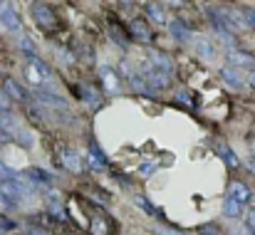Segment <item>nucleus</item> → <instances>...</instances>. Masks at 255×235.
<instances>
[{
  "label": "nucleus",
  "instance_id": "nucleus-1",
  "mask_svg": "<svg viewBox=\"0 0 255 235\" xmlns=\"http://www.w3.org/2000/svg\"><path fill=\"white\" fill-rule=\"evenodd\" d=\"M25 77L30 79L35 87H40V84H45L47 79L52 77V72H50V67H47L40 57H30V62H27V67H25Z\"/></svg>",
  "mask_w": 255,
  "mask_h": 235
},
{
  "label": "nucleus",
  "instance_id": "nucleus-2",
  "mask_svg": "<svg viewBox=\"0 0 255 235\" xmlns=\"http://www.w3.org/2000/svg\"><path fill=\"white\" fill-rule=\"evenodd\" d=\"M226 60H228V67L243 72V70H255V55L251 52H243V50H228L226 52Z\"/></svg>",
  "mask_w": 255,
  "mask_h": 235
},
{
  "label": "nucleus",
  "instance_id": "nucleus-3",
  "mask_svg": "<svg viewBox=\"0 0 255 235\" xmlns=\"http://www.w3.org/2000/svg\"><path fill=\"white\" fill-rule=\"evenodd\" d=\"M191 47H193V52H196L201 60H206V62H213V60L218 57V45L211 42V40H206V37H193V40H191Z\"/></svg>",
  "mask_w": 255,
  "mask_h": 235
},
{
  "label": "nucleus",
  "instance_id": "nucleus-4",
  "mask_svg": "<svg viewBox=\"0 0 255 235\" xmlns=\"http://www.w3.org/2000/svg\"><path fill=\"white\" fill-rule=\"evenodd\" d=\"M32 20H35L40 27H45V30H52V27L57 25V15H55L47 5H42V2H35V5H32Z\"/></svg>",
  "mask_w": 255,
  "mask_h": 235
},
{
  "label": "nucleus",
  "instance_id": "nucleus-5",
  "mask_svg": "<svg viewBox=\"0 0 255 235\" xmlns=\"http://www.w3.org/2000/svg\"><path fill=\"white\" fill-rule=\"evenodd\" d=\"M0 25L5 30H10V32L20 30V15H17L12 2H0Z\"/></svg>",
  "mask_w": 255,
  "mask_h": 235
},
{
  "label": "nucleus",
  "instance_id": "nucleus-6",
  "mask_svg": "<svg viewBox=\"0 0 255 235\" xmlns=\"http://www.w3.org/2000/svg\"><path fill=\"white\" fill-rule=\"evenodd\" d=\"M221 15H223V22H226V27H228V32H246L248 30V22H246V17H243V12L241 10H221Z\"/></svg>",
  "mask_w": 255,
  "mask_h": 235
},
{
  "label": "nucleus",
  "instance_id": "nucleus-7",
  "mask_svg": "<svg viewBox=\"0 0 255 235\" xmlns=\"http://www.w3.org/2000/svg\"><path fill=\"white\" fill-rule=\"evenodd\" d=\"M146 62H149L151 67H156L159 72L173 77V62H171L169 55H164V52H149V60H146Z\"/></svg>",
  "mask_w": 255,
  "mask_h": 235
},
{
  "label": "nucleus",
  "instance_id": "nucleus-8",
  "mask_svg": "<svg viewBox=\"0 0 255 235\" xmlns=\"http://www.w3.org/2000/svg\"><path fill=\"white\" fill-rule=\"evenodd\" d=\"M60 158H62V163H65V168H67V171H72V173H82L85 161H82V156H80L75 149H62Z\"/></svg>",
  "mask_w": 255,
  "mask_h": 235
},
{
  "label": "nucleus",
  "instance_id": "nucleus-9",
  "mask_svg": "<svg viewBox=\"0 0 255 235\" xmlns=\"http://www.w3.org/2000/svg\"><path fill=\"white\" fill-rule=\"evenodd\" d=\"M99 79H102L107 94H117V92H119V77H117V72H114L112 67H107V65L99 67Z\"/></svg>",
  "mask_w": 255,
  "mask_h": 235
},
{
  "label": "nucleus",
  "instance_id": "nucleus-10",
  "mask_svg": "<svg viewBox=\"0 0 255 235\" xmlns=\"http://www.w3.org/2000/svg\"><path fill=\"white\" fill-rule=\"evenodd\" d=\"M221 79L228 84V87H233V89H243L246 87V79H243V72H238V70H233V67H221Z\"/></svg>",
  "mask_w": 255,
  "mask_h": 235
},
{
  "label": "nucleus",
  "instance_id": "nucleus-11",
  "mask_svg": "<svg viewBox=\"0 0 255 235\" xmlns=\"http://www.w3.org/2000/svg\"><path fill=\"white\" fill-rule=\"evenodd\" d=\"M129 30H131V37L139 40V42H151L154 40V32H151V27L144 20H131Z\"/></svg>",
  "mask_w": 255,
  "mask_h": 235
},
{
  "label": "nucleus",
  "instance_id": "nucleus-12",
  "mask_svg": "<svg viewBox=\"0 0 255 235\" xmlns=\"http://www.w3.org/2000/svg\"><path fill=\"white\" fill-rule=\"evenodd\" d=\"M45 203H47V211H50L57 221H65V218H67V213H65V208H62V198H60L57 191H50V193L45 196Z\"/></svg>",
  "mask_w": 255,
  "mask_h": 235
},
{
  "label": "nucleus",
  "instance_id": "nucleus-13",
  "mask_svg": "<svg viewBox=\"0 0 255 235\" xmlns=\"http://www.w3.org/2000/svg\"><path fill=\"white\" fill-rule=\"evenodd\" d=\"M169 32L176 42H191V40H193V37H191V30H188V25H186L183 20H171Z\"/></svg>",
  "mask_w": 255,
  "mask_h": 235
},
{
  "label": "nucleus",
  "instance_id": "nucleus-14",
  "mask_svg": "<svg viewBox=\"0 0 255 235\" xmlns=\"http://www.w3.org/2000/svg\"><path fill=\"white\" fill-rule=\"evenodd\" d=\"M87 161H89V166H92L94 171H107V168H109V161L104 158L102 149H99L97 144H92V146H89V151H87Z\"/></svg>",
  "mask_w": 255,
  "mask_h": 235
},
{
  "label": "nucleus",
  "instance_id": "nucleus-15",
  "mask_svg": "<svg viewBox=\"0 0 255 235\" xmlns=\"http://www.w3.org/2000/svg\"><path fill=\"white\" fill-rule=\"evenodd\" d=\"M228 198L238 201V203H248L251 201V188L243 183V181H233L228 186Z\"/></svg>",
  "mask_w": 255,
  "mask_h": 235
},
{
  "label": "nucleus",
  "instance_id": "nucleus-16",
  "mask_svg": "<svg viewBox=\"0 0 255 235\" xmlns=\"http://www.w3.org/2000/svg\"><path fill=\"white\" fill-rule=\"evenodd\" d=\"M144 10H146V17H149L151 22H156V25H166V7H164L161 2H146Z\"/></svg>",
  "mask_w": 255,
  "mask_h": 235
},
{
  "label": "nucleus",
  "instance_id": "nucleus-17",
  "mask_svg": "<svg viewBox=\"0 0 255 235\" xmlns=\"http://www.w3.org/2000/svg\"><path fill=\"white\" fill-rule=\"evenodd\" d=\"M2 92H5L10 99H17V102H25V99H27L25 89H22V87H20V84H17V82H15L12 77L5 79V84H2Z\"/></svg>",
  "mask_w": 255,
  "mask_h": 235
},
{
  "label": "nucleus",
  "instance_id": "nucleus-18",
  "mask_svg": "<svg viewBox=\"0 0 255 235\" xmlns=\"http://www.w3.org/2000/svg\"><path fill=\"white\" fill-rule=\"evenodd\" d=\"M35 97H37L40 102L50 104V107H60V109H67V102H65L62 97H57V94H50V92H45V89H37V92H35Z\"/></svg>",
  "mask_w": 255,
  "mask_h": 235
},
{
  "label": "nucleus",
  "instance_id": "nucleus-19",
  "mask_svg": "<svg viewBox=\"0 0 255 235\" xmlns=\"http://www.w3.org/2000/svg\"><path fill=\"white\" fill-rule=\"evenodd\" d=\"M223 216L226 218H241L243 216V203H238L233 198H226L223 201Z\"/></svg>",
  "mask_w": 255,
  "mask_h": 235
},
{
  "label": "nucleus",
  "instance_id": "nucleus-20",
  "mask_svg": "<svg viewBox=\"0 0 255 235\" xmlns=\"http://www.w3.org/2000/svg\"><path fill=\"white\" fill-rule=\"evenodd\" d=\"M218 156L223 158L226 166H231V168H238V163H241V158L236 156V151L231 146H226V144H218Z\"/></svg>",
  "mask_w": 255,
  "mask_h": 235
},
{
  "label": "nucleus",
  "instance_id": "nucleus-21",
  "mask_svg": "<svg viewBox=\"0 0 255 235\" xmlns=\"http://www.w3.org/2000/svg\"><path fill=\"white\" fill-rule=\"evenodd\" d=\"M129 84H131V89H136V92H141V94H149V97L156 94V92L146 84V79L141 77V75H129Z\"/></svg>",
  "mask_w": 255,
  "mask_h": 235
},
{
  "label": "nucleus",
  "instance_id": "nucleus-22",
  "mask_svg": "<svg viewBox=\"0 0 255 235\" xmlns=\"http://www.w3.org/2000/svg\"><path fill=\"white\" fill-rule=\"evenodd\" d=\"M156 168H159V166H156L154 161H144V163H139V168H136V171H139V176H141V178H151V176L156 173Z\"/></svg>",
  "mask_w": 255,
  "mask_h": 235
},
{
  "label": "nucleus",
  "instance_id": "nucleus-23",
  "mask_svg": "<svg viewBox=\"0 0 255 235\" xmlns=\"http://www.w3.org/2000/svg\"><path fill=\"white\" fill-rule=\"evenodd\" d=\"M82 97H85V102L89 107H99V94H97L94 87H85V89H82Z\"/></svg>",
  "mask_w": 255,
  "mask_h": 235
},
{
  "label": "nucleus",
  "instance_id": "nucleus-24",
  "mask_svg": "<svg viewBox=\"0 0 255 235\" xmlns=\"http://www.w3.org/2000/svg\"><path fill=\"white\" fill-rule=\"evenodd\" d=\"M20 47H22V52H25L27 57H35V52H37L30 37H20Z\"/></svg>",
  "mask_w": 255,
  "mask_h": 235
},
{
  "label": "nucleus",
  "instance_id": "nucleus-25",
  "mask_svg": "<svg viewBox=\"0 0 255 235\" xmlns=\"http://www.w3.org/2000/svg\"><path fill=\"white\" fill-rule=\"evenodd\" d=\"M134 206L144 208V213H146V216H159V211H154V206H149V203H146L141 196H139V198H134Z\"/></svg>",
  "mask_w": 255,
  "mask_h": 235
},
{
  "label": "nucleus",
  "instance_id": "nucleus-26",
  "mask_svg": "<svg viewBox=\"0 0 255 235\" xmlns=\"http://www.w3.org/2000/svg\"><path fill=\"white\" fill-rule=\"evenodd\" d=\"M198 233L201 235H221V228H218L216 223H208V226H201Z\"/></svg>",
  "mask_w": 255,
  "mask_h": 235
},
{
  "label": "nucleus",
  "instance_id": "nucleus-27",
  "mask_svg": "<svg viewBox=\"0 0 255 235\" xmlns=\"http://www.w3.org/2000/svg\"><path fill=\"white\" fill-rule=\"evenodd\" d=\"M7 112H10V97L0 92V114H7Z\"/></svg>",
  "mask_w": 255,
  "mask_h": 235
},
{
  "label": "nucleus",
  "instance_id": "nucleus-28",
  "mask_svg": "<svg viewBox=\"0 0 255 235\" xmlns=\"http://www.w3.org/2000/svg\"><path fill=\"white\" fill-rule=\"evenodd\" d=\"M243 17L248 22V30H255V10H243Z\"/></svg>",
  "mask_w": 255,
  "mask_h": 235
},
{
  "label": "nucleus",
  "instance_id": "nucleus-29",
  "mask_svg": "<svg viewBox=\"0 0 255 235\" xmlns=\"http://www.w3.org/2000/svg\"><path fill=\"white\" fill-rule=\"evenodd\" d=\"M92 231H94V235H107V228L102 221H92Z\"/></svg>",
  "mask_w": 255,
  "mask_h": 235
},
{
  "label": "nucleus",
  "instance_id": "nucleus-30",
  "mask_svg": "<svg viewBox=\"0 0 255 235\" xmlns=\"http://www.w3.org/2000/svg\"><path fill=\"white\" fill-rule=\"evenodd\" d=\"M246 223H248V228L255 233V208L253 211H248V216H246Z\"/></svg>",
  "mask_w": 255,
  "mask_h": 235
},
{
  "label": "nucleus",
  "instance_id": "nucleus-31",
  "mask_svg": "<svg viewBox=\"0 0 255 235\" xmlns=\"http://www.w3.org/2000/svg\"><path fill=\"white\" fill-rule=\"evenodd\" d=\"M178 102H183V104H191V97H188L186 92H181V94H178Z\"/></svg>",
  "mask_w": 255,
  "mask_h": 235
},
{
  "label": "nucleus",
  "instance_id": "nucleus-32",
  "mask_svg": "<svg viewBox=\"0 0 255 235\" xmlns=\"http://www.w3.org/2000/svg\"><path fill=\"white\" fill-rule=\"evenodd\" d=\"M246 166H248V168H251V171L255 173V158H253V156H251V158H246Z\"/></svg>",
  "mask_w": 255,
  "mask_h": 235
},
{
  "label": "nucleus",
  "instance_id": "nucleus-33",
  "mask_svg": "<svg viewBox=\"0 0 255 235\" xmlns=\"http://www.w3.org/2000/svg\"><path fill=\"white\" fill-rule=\"evenodd\" d=\"M251 156L255 158V136H253V139H251Z\"/></svg>",
  "mask_w": 255,
  "mask_h": 235
},
{
  "label": "nucleus",
  "instance_id": "nucleus-34",
  "mask_svg": "<svg viewBox=\"0 0 255 235\" xmlns=\"http://www.w3.org/2000/svg\"><path fill=\"white\" fill-rule=\"evenodd\" d=\"M248 84L255 89V72H251V77H248Z\"/></svg>",
  "mask_w": 255,
  "mask_h": 235
}]
</instances>
